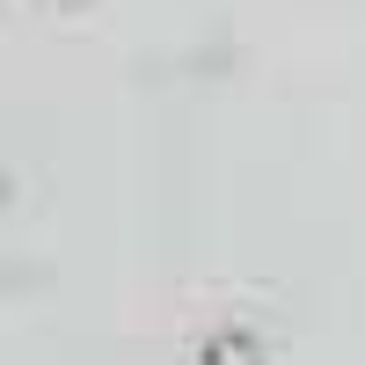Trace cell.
<instances>
[{"label":"cell","mask_w":365,"mask_h":365,"mask_svg":"<svg viewBox=\"0 0 365 365\" xmlns=\"http://www.w3.org/2000/svg\"><path fill=\"white\" fill-rule=\"evenodd\" d=\"M197 365H270V344L256 329H212L197 344Z\"/></svg>","instance_id":"obj_1"}]
</instances>
